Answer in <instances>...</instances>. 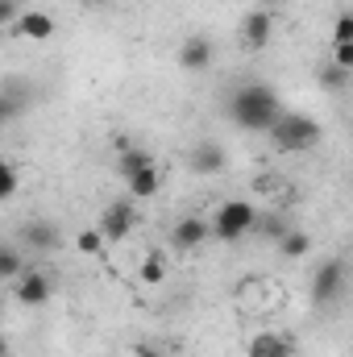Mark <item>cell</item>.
Masks as SVG:
<instances>
[{
  "label": "cell",
  "mask_w": 353,
  "mask_h": 357,
  "mask_svg": "<svg viewBox=\"0 0 353 357\" xmlns=\"http://www.w3.org/2000/svg\"><path fill=\"white\" fill-rule=\"evenodd\" d=\"M278 112H283V100L266 84H241L229 96V121L246 133H266L278 121Z\"/></svg>",
  "instance_id": "1"
},
{
  "label": "cell",
  "mask_w": 353,
  "mask_h": 357,
  "mask_svg": "<svg viewBox=\"0 0 353 357\" xmlns=\"http://www.w3.org/2000/svg\"><path fill=\"white\" fill-rule=\"evenodd\" d=\"M270 137H274V146L283 150V154H303V150H312L316 142H320V121H312L308 112H291V108H283L278 112V121L266 129Z\"/></svg>",
  "instance_id": "2"
},
{
  "label": "cell",
  "mask_w": 353,
  "mask_h": 357,
  "mask_svg": "<svg viewBox=\"0 0 353 357\" xmlns=\"http://www.w3.org/2000/svg\"><path fill=\"white\" fill-rule=\"evenodd\" d=\"M254 220H258V208H254L250 199H225V204L216 208V216L208 220V229H212L216 241L233 245V241H241V237L254 233Z\"/></svg>",
  "instance_id": "3"
},
{
  "label": "cell",
  "mask_w": 353,
  "mask_h": 357,
  "mask_svg": "<svg viewBox=\"0 0 353 357\" xmlns=\"http://www.w3.org/2000/svg\"><path fill=\"white\" fill-rule=\"evenodd\" d=\"M345 282H350V266H345V258H324L320 270L312 274L308 295H312L316 307H329V303H337V299L345 295Z\"/></svg>",
  "instance_id": "4"
},
{
  "label": "cell",
  "mask_w": 353,
  "mask_h": 357,
  "mask_svg": "<svg viewBox=\"0 0 353 357\" xmlns=\"http://www.w3.org/2000/svg\"><path fill=\"white\" fill-rule=\"evenodd\" d=\"M13 295H17L21 307H42V303H50V295H54V278L42 274V270H21L17 282H13Z\"/></svg>",
  "instance_id": "5"
},
{
  "label": "cell",
  "mask_w": 353,
  "mask_h": 357,
  "mask_svg": "<svg viewBox=\"0 0 353 357\" xmlns=\"http://www.w3.org/2000/svg\"><path fill=\"white\" fill-rule=\"evenodd\" d=\"M17 237H21V245H29L33 254H54V250L63 245V229H59L54 220H42V216L25 220V225L17 229Z\"/></svg>",
  "instance_id": "6"
},
{
  "label": "cell",
  "mask_w": 353,
  "mask_h": 357,
  "mask_svg": "<svg viewBox=\"0 0 353 357\" xmlns=\"http://www.w3.org/2000/svg\"><path fill=\"white\" fill-rule=\"evenodd\" d=\"M133 225H137V212H133V204H121V199H112V204L100 212V233H104V241H108V245L125 241V237L133 233Z\"/></svg>",
  "instance_id": "7"
},
{
  "label": "cell",
  "mask_w": 353,
  "mask_h": 357,
  "mask_svg": "<svg viewBox=\"0 0 353 357\" xmlns=\"http://www.w3.org/2000/svg\"><path fill=\"white\" fill-rule=\"evenodd\" d=\"M208 241H212V229H208L204 216H183V220H175V229H171V245H175L179 254H195Z\"/></svg>",
  "instance_id": "8"
},
{
  "label": "cell",
  "mask_w": 353,
  "mask_h": 357,
  "mask_svg": "<svg viewBox=\"0 0 353 357\" xmlns=\"http://www.w3.org/2000/svg\"><path fill=\"white\" fill-rule=\"evenodd\" d=\"M13 33L25 38V42H50V38L59 33V25H54V17L42 13V8H21V17L13 21Z\"/></svg>",
  "instance_id": "9"
},
{
  "label": "cell",
  "mask_w": 353,
  "mask_h": 357,
  "mask_svg": "<svg viewBox=\"0 0 353 357\" xmlns=\"http://www.w3.org/2000/svg\"><path fill=\"white\" fill-rule=\"evenodd\" d=\"M187 167H191L195 175H220V171L229 167V154H225V146H220V142L204 137V142H195V146H191Z\"/></svg>",
  "instance_id": "10"
},
{
  "label": "cell",
  "mask_w": 353,
  "mask_h": 357,
  "mask_svg": "<svg viewBox=\"0 0 353 357\" xmlns=\"http://www.w3.org/2000/svg\"><path fill=\"white\" fill-rule=\"evenodd\" d=\"M270 38H274V13L250 8L246 21H241V46H246V50H266Z\"/></svg>",
  "instance_id": "11"
},
{
  "label": "cell",
  "mask_w": 353,
  "mask_h": 357,
  "mask_svg": "<svg viewBox=\"0 0 353 357\" xmlns=\"http://www.w3.org/2000/svg\"><path fill=\"white\" fill-rule=\"evenodd\" d=\"M179 67L183 71H208L212 67V42L204 33H191L179 42Z\"/></svg>",
  "instance_id": "12"
},
{
  "label": "cell",
  "mask_w": 353,
  "mask_h": 357,
  "mask_svg": "<svg viewBox=\"0 0 353 357\" xmlns=\"http://www.w3.org/2000/svg\"><path fill=\"white\" fill-rule=\"evenodd\" d=\"M246 354L250 357H295V337H287V333H254Z\"/></svg>",
  "instance_id": "13"
},
{
  "label": "cell",
  "mask_w": 353,
  "mask_h": 357,
  "mask_svg": "<svg viewBox=\"0 0 353 357\" xmlns=\"http://www.w3.org/2000/svg\"><path fill=\"white\" fill-rule=\"evenodd\" d=\"M146 167H154V154L146 150V146H133V142H117V171H121V178L137 175V171H146Z\"/></svg>",
  "instance_id": "14"
},
{
  "label": "cell",
  "mask_w": 353,
  "mask_h": 357,
  "mask_svg": "<svg viewBox=\"0 0 353 357\" xmlns=\"http://www.w3.org/2000/svg\"><path fill=\"white\" fill-rule=\"evenodd\" d=\"M125 183H129V195H133V199H154V195H158V187H163V171H158V162H154V167H146V171L129 175Z\"/></svg>",
  "instance_id": "15"
},
{
  "label": "cell",
  "mask_w": 353,
  "mask_h": 357,
  "mask_svg": "<svg viewBox=\"0 0 353 357\" xmlns=\"http://www.w3.org/2000/svg\"><path fill=\"white\" fill-rule=\"evenodd\" d=\"M274 245H278L283 258H308V254H312V233H303V229H287Z\"/></svg>",
  "instance_id": "16"
},
{
  "label": "cell",
  "mask_w": 353,
  "mask_h": 357,
  "mask_svg": "<svg viewBox=\"0 0 353 357\" xmlns=\"http://www.w3.org/2000/svg\"><path fill=\"white\" fill-rule=\"evenodd\" d=\"M353 71H345V67H337V63H324L320 71H316V79H320V88L324 91H345V84H350Z\"/></svg>",
  "instance_id": "17"
},
{
  "label": "cell",
  "mask_w": 353,
  "mask_h": 357,
  "mask_svg": "<svg viewBox=\"0 0 353 357\" xmlns=\"http://www.w3.org/2000/svg\"><path fill=\"white\" fill-rule=\"evenodd\" d=\"M137 278L150 282V287H158V282L167 278V258H163V254H146V258H142V270H137Z\"/></svg>",
  "instance_id": "18"
},
{
  "label": "cell",
  "mask_w": 353,
  "mask_h": 357,
  "mask_svg": "<svg viewBox=\"0 0 353 357\" xmlns=\"http://www.w3.org/2000/svg\"><path fill=\"white\" fill-rule=\"evenodd\" d=\"M21 270H25V262H21V254H17V245L0 241V278H17Z\"/></svg>",
  "instance_id": "19"
},
{
  "label": "cell",
  "mask_w": 353,
  "mask_h": 357,
  "mask_svg": "<svg viewBox=\"0 0 353 357\" xmlns=\"http://www.w3.org/2000/svg\"><path fill=\"white\" fill-rule=\"evenodd\" d=\"M25 112V96H17V91H0V129L13 121V116H21Z\"/></svg>",
  "instance_id": "20"
},
{
  "label": "cell",
  "mask_w": 353,
  "mask_h": 357,
  "mask_svg": "<svg viewBox=\"0 0 353 357\" xmlns=\"http://www.w3.org/2000/svg\"><path fill=\"white\" fill-rule=\"evenodd\" d=\"M75 245H80V254H91V258H100L108 241H104V233H100V229H84V233L75 237Z\"/></svg>",
  "instance_id": "21"
},
{
  "label": "cell",
  "mask_w": 353,
  "mask_h": 357,
  "mask_svg": "<svg viewBox=\"0 0 353 357\" xmlns=\"http://www.w3.org/2000/svg\"><path fill=\"white\" fill-rule=\"evenodd\" d=\"M17 187H21V175H17V167L0 158V199H13V195H17Z\"/></svg>",
  "instance_id": "22"
},
{
  "label": "cell",
  "mask_w": 353,
  "mask_h": 357,
  "mask_svg": "<svg viewBox=\"0 0 353 357\" xmlns=\"http://www.w3.org/2000/svg\"><path fill=\"white\" fill-rule=\"evenodd\" d=\"M287 229H291V225H283V216H262V212H258V220H254V233H266V237H274V241H278Z\"/></svg>",
  "instance_id": "23"
},
{
  "label": "cell",
  "mask_w": 353,
  "mask_h": 357,
  "mask_svg": "<svg viewBox=\"0 0 353 357\" xmlns=\"http://www.w3.org/2000/svg\"><path fill=\"white\" fill-rule=\"evenodd\" d=\"M353 42V13L337 17V29H333V46H350Z\"/></svg>",
  "instance_id": "24"
},
{
  "label": "cell",
  "mask_w": 353,
  "mask_h": 357,
  "mask_svg": "<svg viewBox=\"0 0 353 357\" xmlns=\"http://www.w3.org/2000/svg\"><path fill=\"white\" fill-rule=\"evenodd\" d=\"M17 17H21V0H0V29H13Z\"/></svg>",
  "instance_id": "25"
},
{
  "label": "cell",
  "mask_w": 353,
  "mask_h": 357,
  "mask_svg": "<svg viewBox=\"0 0 353 357\" xmlns=\"http://www.w3.org/2000/svg\"><path fill=\"white\" fill-rule=\"evenodd\" d=\"M333 63L345 67V71H353V42L350 46H333Z\"/></svg>",
  "instance_id": "26"
},
{
  "label": "cell",
  "mask_w": 353,
  "mask_h": 357,
  "mask_svg": "<svg viewBox=\"0 0 353 357\" xmlns=\"http://www.w3.org/2000/svg\"><path fill=\"white\" fill-rule=\"evenodd\" d=\"M133 357H171L163 345H154V341H142V345H133Z\"/></svg>",
  "instance_id": "27"
},
{
  "label": "cell",
  "mask_w": 353,
  "mask_h": 357,
  "mask_svg": "<svg viewBox=\"0 0 353 357\" xmlns=\"http://www.w3.org/2000/svg\"><path fill=\"white\" fill-rule=\"evenodd\" d=\"M278 4H283V0H254V8H266V13H274Z\"/></svg>",
  "instance_id": "28"
},
{
  "label": "cell",
  "mask_w": 353,
  "mask_h": 357,
  "mask_svg": "<svg viewBox=\"0 0 353 357\" xmlns=\"http://www.w3.org/2000/svg\"><path fill=\"white\" fill-rule=\"evenodd\" d=\"M88 4H108V0H88Z\"/></svg>",
  "instance_id": "29"
}]
</instances>
